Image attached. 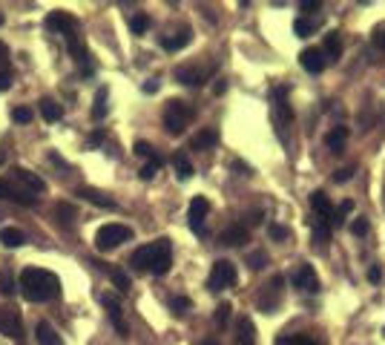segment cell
<instances>
[{
    "label": "cell",
    "instance_id": "obj_1",
    "mask_svg": "<svg viewBox=\"0 0 385 345\" xmlns=\"http://www.w3.org/2000/svg\"><path fill=\"white\" fill-rule=\"evenodd\" d=\"M17 288L23 299H29V302H50V299L61 293V279L46 268H23Z\"/></svg>",
    "mask_w": 385,
    "mask_h": 345
},
{
    "label": "cell",
    "instance_id": "obj_2",
    "mask_svg": "<svg viewBox=\"0 0 385 345\" xmlns=\"http://www.w3.org/2000/svg\"><path fill=\"white\" fill-rule=\"evenodd\" d=\"M130 265L133 270H150L156 276H164L173 265V245L170 239H156L150 245L138 247L133 256H130Z\"/></svg>",
    "mask_w": 385,
    "mask_h": 345
},
{
    "label": "cell",
    "instance_id": "obj_3",
    "mask_svg": "<svg viewBox=\"0 0 385 345\" xmlns=\"http://www.w3.org/2000/svg\"><path fill=\"white\" fill-rule=\"evenodd\" d=\"M192 118H196V109H192L190 104H184L179 98L167 101V107H164V127H167L170 135H181Z\"/></svg>",
    "mask_w": 385,
    "mask_h": 345
},
{
    "label": "cell",
    "instance_id": "obj_4",
    "mask_svg": "<svg viewBox=\"0 0 385 345\" xmlns=\"http://www.w3.org/2000/svg\"><path fill=\"white\" fill-rule=\"evenodd\" d=\"M133 239V230L127 224H104L98 227V233H95V247L98 250H115L118 245H124Z\"/></svg>",
    "mask_w": 385,
    "mask_h": 345
},
{
    "label": "cell",
    "instance_id": "obj_5",
    "mask_svg": "<svg viewBox=\"0 0 385 345\" xmlns=\"http://www.w3.org/2000/svg\"><path fill=\"white\" fill-rule=\"evenodd\" d=\"M236 282V265L227 262V259H219V262H213L210 268V276H207V288L216 293V291H225Z\"/></svg>",
    "mask_w": 385,
    "mask_h": 345
},
{
    "label": "cell",
    "instance_id": "obj_6",
    "mask_svg": "<svg viewBox=\"0 0 385 345\" xmlns=\"http://www.w3.org/2000/svg\"><path fill=\"white\" fill-rule=\"evenodd\" d=\"M9 181H15L17 187H23V190L32 193V196H38V193H43V190H46V181H43L38 173L27 170V167H12Z\"/></svg>",
    "mask_w": 385,
    "mask_h": 345
},
{
    "label": "cell",
    "instance_id": "obj_7",
    "mask_svg": "<svg viewBox=\"0 0 385 345\" xmlns=\"http://www.w3.org/2000/svg\"><path fill=\"white\" fill-rule=\"evenodd\" d=\"M282 285H285V276L282 273H276L273 279L264 285V291L259 293V308L264 311V314H273L276 308H279V299H282Z\"/></svg>",
    "mask_w": 385,
    "mask_h": 345
},
{
    "label": "cell",
    "instance_id": "obj_8",
    "mask_svg": "<svg viewBox=\"0 0 385 345\" xmlns=\"http://www.w3.org/2000/svg\"><path fill=\"white\" fill-rule=\"evenodd\" d=\"M0 334H6L15 342L27 339V334H23V319L15 308H0Z\"/></svg>",
    "mask_w": 385,
    "mask_h": 345
},
{
    "label": "cell",
    "instance_id": "obj_9",
    "mask_svg": "<svg viewBox=\"0 0 385 345\" xmlns=\"http://www.w3.org/2000/svg\"><path fill=\"white\" fill-rule=\"evenodd\" d=\"M210 213V201L204 196H196L190 201V210H187V222H190V230L196 236H204V219Z\"/></svg>",
    "mask_w": 385,
    "mask_h": 345
},
{
    "label": "cell",
    "instance_id": "obj_10",
    "mask_svg": "<svg viewBox=\"0 0 385 345\" xmlns=\"http://www.w3.org/2000/svg\"><path fill=\"white\" fill-rule=\"evenodd\" d=\"M43 26H46V32H61V35H78V20L72 17V15H66V12H50L46 15V20H43Z\"/></svg>",
    "mask_w": 385,
    "mask_h": 345
},
{
    "label": "cell",
    "instance_id": "obj_11",
    "mask_svg": "<svg viewBox=\"0 0 385 345\" xmlns=\"http://www.w3.org/2000/svg\"><path fill=\"white\" fill-rule=\"evenodd\" d=\"M291 282L299 288V291H305V293H319V276H317V268L314 265H299L296 270H294V276H291Z\"/></svg>",
    "mask_w": 385,
    "mask_h": 345
},
{
    "label": "cell",
    "instance_id": "obj_12",
    "mask_svg": "<svg viewBox=\"0 0 385 345\" xmlns=\"http://www.w3.org/2000/svg\"><path fill=\"white\" fill-rule=\"evenodd\" d=\"M0 199L15 201V204H23V207H35V204H38V196L27 193V190L17 187V184L9 181V178H0Z\"/></svg>",
    "mask_w": 385,
    "mask_h": 345
},
{
    "label": "cell",
    "instance_id": "obj_13",
    "mask_svg": "<svg viewBox=\"0 0 385 345\" xmlns=\"http://www.w3.org/2000/svg\"><path fill=\"white\" fill-rule=\"evenodd\" d=\"M101 305L107 308V316H110V322L115 325V331L121 334V337H127L130 334V328H127V322H124V314H121V302H118L115 296H101Z\"/></svg>",
    "mask_w": 385,
    "mask_h": 345
},
{
    "label": "cell",
    "instance_id": "obj_14",
    "mask_svg": "<svg viewBox=\"0 0 385 345\" xmlns=\"http://www.w3.org/2000/svg\"><path fill=\"white\" fill-rule=\"evenodd\" d=\"M310 207H314V219L333 224V204H331V199L322 190H317L314 196H310Z\"/></svg>",
    "mask_w": 385,
    "mask_h": 345
},
{
    "label": "cell",
    "instance_id": "obj_15",
    "mask_svg": "<svg viewBox=\"0 0 385 345\" xmlns=\"http://www.w3.org/2000/svg\"><path fill=\"white\" fill-rule=\"evenodd\" d=\"M299 63H302L305 72H310V75H319L322 69L328 66V61H325L322 49H305V52L299 55Z\"/></svg>",
    "mask_w": 385,
    "mask_h": 345
},
{
    "label": "cell",
    "instance_id": "obj_16",
    "mask_svg": "<svg viewBox=\"0 0 385 345\" xmlns=\"http://www.w3.org/2000/svg\"><path fill=\"white\" fill-rule=\"evenodd\" d=\"M236 345H256V325L250 316H242L236 322Z\"/></svg>",
    "mask_w": 385,
    "mask_h": 345
},
{
    "label": "cell",
    "instance_id": "obj_17",
    "mask_svg": "<svg viewBox=\"0 0 385 345\" xmlns=\"http://www.w3.org/2000/svg\"><path fill=\"white\" fill-rule=\"evenodd\" d=\"M204 78H207V75L202 72V69H196V66H179V69H176V81L184 84V86H202Z\"/></svg>",
    "mask_w": 385,
    "mask_h": 345
},
{
    "label": "cell",
    "instance_id": "obj_18",
    "mask_svg": "<svg viewBox=\"0 0 385 345\" xmlns=\"http://www.w3.org/2000/svg\"><path fill=\"white\" fill-rule=\"evenodd\" d=\"M219 242H222L225 247H242V245L248 242V227H242V224H233V227H227L225 233L219 236Z\"/></svg>",
    "mask_w": 385,
    "mask_h": 345
},
{
    "label": "cell",
    "instance_id": "obj_19",
    "mask_svg": "<svg viewBox=\"0 0 385 345\" xmlns=\"http://www.w3.org/2000/svg\"><path fill=\"white\" fill-rule=\"evenodd\" d=\"M348 141V127H331V132L325 135V144L331 153H342Z\"/></svg>",
    "mask_w": 385,
    "mask_h": 345
},
{
    "label": "cell",
    "instance_id": "obj_20",
    "mask_svg": "<svg viewBox=\"0 0 385 345\" xmlns=\"http://www.w3.org/2000/svg\"><path fill=\"white\" fill-rule=\"evenodd\" d=\"M190 29H181V32H176V35H164L161 38V46L167 52H179V49H184V46L190 43Z\"/></svg>",
    "mask_w": 385,
    "mask_h": 345
},
{
    "label": "cell",
    "instance_id": "obj_21",
    "mask_svg": "<svg viewBox=\"0 0 385 345\" xmlns=\"http://www.w3.org/2000/svg\"><path fill=\"white\" fill-rule=\"evenodd\" d=\"M319 26H322V20H319V17H296V20H294V32H296V38H310L314 32H319Z\"/></svg>",
    "mask_w": 385,
    "mask_h": 345
},
{
    "label": "cell",
    "instance_id": "obj_22",
    "mask_svg": "<svg viewBox=\"0 0 385 345\" xmlns=\"http://www.w3.org/2000/svg\"><path fill=\"white\" fill-rule=\"evenodd\" d=\"M322 55H325V61H340V55H342V38H340V32H331V35H325V49H322Z\"/></svg>",
    "mask_w": 385,
    "mask_h": 345
},
{
    "label": "cell",
    "instance_id": "obj_23",
    "mask_svg": "<svg viewBox=\"0 0 385 345\" xmlns=\"http://www.w3.org/2000/svg\"><path fill=\"white\" fill-rule=\"evenodd\" d=\"M78 196L86 199V201H92V204H98V207H107V210H112V207H115V201L107 193L95 190V187H78Z\"/></svg>",
    "mask_w": 385,
    "mask_h": 345
},
{
    "label": "cell",
    "instance_id": "obj_24",
    "mask_svg": "<svg viewBox=\"0 0 385 345\" xmlns=\"http://www.w3.org/2000/svg\"><path fill=\"white\" fill-rule=\"evenodd\" d=\"M216 144H219V132H216V130H202L199 135H192L190 150H210Z\"/></svg>",
    "mask_w": 385,
    "mask_h": 345
},
{
    "label": "cell",
    "instance_id": "obj_25",
    "mask_svg": "<svg viewBox=\"0 0 385 345\" xmlns=\"http://www.w3.org/2000/svg\"><path fill=\"white\" fill-rule=\"evenodd\" d=\"M107 98H110V89H107V86H101L98 92H95V104H92V118H95V121L107 118V112H110Z\"/></svg>",
    "mask_w": 385,
    "mask_h": 345
},
{
    "label": "cell",
    "instance_id": "obj_26",
    "mask_svg": "<svg viewBox=\"0 0 385 345\" xmlns=\"http://www.w3.org/2000/svg\"><path fill=\"white\" fill-rule=\"evenodd\" d=\"M35 337H38V342H40V345H61V337L55 334V328L50 325V322H38Z\"/></svg>",
    "mask_w": 385,
    "mask_h": 345
},
{
    "label": "cell",
    "instance_id": "obj_27",
    "mask_svg": "<svg viewBox=\"0 0 385 345\" xmlns=\"http://www.w3.org/2000/svg\"><path fill=\"white\" fill-rule=\"evenodd\" d=\"M273 104H276V112H279L282 121H291L294 118V109H291V104H287L285 89H273Z\"/></svg>",
    "mask_w": 385,
    "mask_h": 345
},
{
    "label": "cell",
    "instance_id": "obj_28",
    "mask_svg": "<svg viewBox=\"0 0 385 345\" xmlns=\"http://www.w3.org/2000/svg\"><path fill=\"white\" fill-rule=\"evenodd\" d=\"M40 115L46 121H61L63 118V107L58 101H52V98H43L40 101Z\"/></svg>",
    "mask_w": 385,
    "mask_h": 345
},
{
    "label": "cell",
    "instance_id": "obj_29",
    "mask_svg": "<svg viewBox=\"0 0 385 345\" xmlns=\"http://www.w3.org/2000/svg\"><path fill=\"white\" fill-rule=\"evenodd\" d=\"M0 242H3L6 247H20L23 242H27V236H23V230H17V227H3L0 230Z\"/></svg>",
    "mask_w": 385,
    "mask_h": 345
},
{
    "label": "cell",
    "instance_id": "obj_30",
    "mask_svg": "<svg viewBox=\"0 0 385 345\" xmlns=\"http://www.w3.org/2000/svg\"><path fill=\"white\" fill-rule=\"evenodd\" d=\"M173 167H176V176H179L181 181H187V178L192 176V164H190V158H187L184 153H176V155H173Z\"/></svg>",
    "mask_w": 385,
    "mask_h": 345
},
{
    "label": "cell",
    "instance_id": "obj_31",
    "mask_svg": "<svg viewBox=\"0 0 385 345\" xmlns=\"http://www.w3.org/2000/svg\"><path fill=\"white\" fill-rule=\"evenodd\" d=\"M110 279H112V285H115L118 291H121V293H127V291H130V285H133V282H130V276H127L124 270H118V268H112V270H110Z\"/></svg>",
    "mask_w": 385,
    "mask_h": 345
},
{
    "label": "cell",
    "instance_id": "obj_32",
    "mask_svg": "<svg viewBox=\"0 0 385 345\" xmlns=\"http://www.w3.org/2000/svg\"><path fill=\"white\" fill-rule=\"evenodd\" d=\"M135 155H141V158H150V161H164V158L156 153V147H153V144H147V141H135Z\"/></svg>",
    "mask_w": 385,
    "mask_h": 345
},
{
    "label": "cell",
    "instance_id": "obj_33",
    "mask_svg": "<svg viewBox=\"0 0 385 345\" xmlns=\"http://www.w3.org/2000/svg\"><path fill=\"white\" fill-rule=\"evenodd\" d=\"M351 210H354V201H351V199H345V201H342V204H340V207H336V210H333V227H340V224L345 222V216H348Z\"/></svg>",
    "mask_w": 385,
    "mask_h": 345
},
{
    "label": "cell",
    "instance_id": "obj_34",
    "mask_svg": "<svg viewBox=\"0 0 385 345\" xmlns=\"http://www.w3.org/2000/svg\"><path fill=\"white\" fill-rule=\"evenodd\" d=\"M17 288H15V279H12V273L9 270H0V293L3 296H12Z\"/></svg>",
    "mask_w": 385,
    "mask_h": 345
},
{
    "label": "cell",
    "instance_id": "obj_35",
    "mask_svg": "<svg viewBox=\"0 0 385 345\" xmlns=\"http://www.w3.org/2000/svg\"><path fill=\"white\" fill-rule=\"evenodd\" d=\"M264 265H268V253H264V250H256V253L248 256V268L250 270H262Z\"/></svg>",
    "mask_w": 385,
    "mask_h": 345
},
{
    "label": "cell",
    "instance_id": "obj_36",
    "mask_svg": "<svg viewBox=\"0 0 385 345\" xmlns=\"http://www.w3.org/2000/svg\"><path fill=\"white\" fill-rule=\"evenodd\" d=\"M147 26H150V17H147V15H135V17L130 20L133 35H144V32H147Z\"/></svg>",
    "mask_w": 385,
    "mask_h": 345
},
{
    "label": "cell",
    "instance_id": "obj_37",
    "mask_svg": "<svg viewBox=\"0 0 385 345\" xmlns=\"http://www.w3.org/2000/svg\"><path fill=\"white\" fill-rule=\"evenodd\" d=\"M213 319H216V325H219V328H225V325H227V319H230V302H222L219 308H216Z\"/></svg>",
    "mask_w": 385,
    "mask_h": 345
},
{
    "label": "cell",
    "instance_id": "obj_38",
    "mask_svg": "<svg viewBox=\"0 0 385 345\" xmlns=\"http://www.w3.org/2000/svg\"><path fill=\"white\" fill-rule=\"evenodd\" d=\"M12 121H15V124H29V121H32V109H29V107L12 109Z\"/></svg>",
    "mask_w": 385,
    "mask_h": 345
},
{
    "label": "cell",
    "instance_id": "obj_39",
    "mask_svg": "<svg viewBox=\"0 0 385 345\" xmlns=\"http://www.w3.org/2000/svg\"><path fill=\"white\" fill-rule=\"evenodd\" d=\"M161 164H164V161H147V164H144V167L138 170V176H141L144 181H150V178L158 173V167H161Z\"/></svg>",
    "mask_w": 385,
    "mask_h": 345
},
{
    "label": "cell",
    "instance_id": "obj_40",
    "mask_svg": "<svg viewBox=\"0 0 385 345\" xmlns=\"http://www.w3.org/2000/svg\"><path fill=\"white\" fill-rule=\"evenodd\" d=\"M170 308H173V314L181 316L184 311H190V299H187V296H173V299H170Z\"/></svg>",
    "mask_w": 385,
    "mask_h": 345
},
{
    "label": "cell",
    "instance_id": "obj_41",
    "mask_svg": "<svg viewBox=\"0 0 385 345\" xmlns=\"http://www.w3.org/2000/svg\"><path fill=\"white\" fill-rule=\"evenodd\" d=\"M58 216H61V222H63V224H69L72 219H75V207L66 204V201H61V204H58Z\"/></svg>",
    "mask_w": 385,
    "mask_h": 345
},
{
    "label": "cell",
    "instance_id": "obj_42",
    "mask_svg": "<svg viewBox=\"0 0 385 345\" xmlns=\"http://www.w3.org/2000/svg\"><path fill=\"white\" fill-rule=\"evenodd\" d=\"M368 219H354V224H351V230H354V236H365L368 233Z\"/></svg>",
    "mask_w": 385,
    "mask_h": 345
},
{
    "label": "cell",
    "instance_id": "obj_43",
    "mask_svg": "<svg viewBox=\"0 0 385 345\" xmlns=\"http://www.w3.org/2000/svg\"><path fill=\"white\" fill-rule=\"evenodd\" d=\"M299 342H302V337H294V334H279L273 345H299Z\"/></svg>",
    "mask_w": 385,
    "mask_h": 345
},
{
    "label": "cell",
    "instance_id": "obj_44",
    "mask_svg": "<svg viewBox=\"0 0 385 345\" xmlns=\"http://www.w3.org/2000/svg\"><path fill=\"white\" fill-rule=\"evenodd\" d=\"M9 69V49H6V43H0V72H6Z\"/></svg>",
    "mask_w": 385,
    "mask_h": 345
},
{
    "label": "cell",
    "instance_id": "obj_45",
    "mask_svg": "<svg viewBox=\"0 0 385 345\" xmlns=\"http://www.w3.org/2000/svg\"><path fill=\"white\" fill-rule=\"evenodd\" d=\"M271 236L279 239V242H285V239H287V227H282V224H271Z\"/></svg>",
    "mask_w": 385,
    "mask_h": 345
},
{
    "label": "cell",
    "instance_id": "obj_46",
    "mask_svg": "<svg viewBox=\"0 0 385 345\" xmlns=\"http://www.w3.org/2000/svg\"><path fill=\"white\" fill-rule=\"evenodd\" d=\"M12 86V72L6 69V72H0V92H6Z\"/></svg>",
    "mask_w": 385,
    "mask_h": 345
},
{
    "label": "cell",
    "instance_id": "obj_47",
    "mask_svg": "<svg viewBox=\"0 0 385 345\" xmlns=\"http://www.w3.org/2000/svg\"><path fill=\"white\" fill-rule=\"evenodd\" d=\"M374 46H377V49H382V52H385V29L374 32Z\"/></svg>",
    "mask_w": 385,
    "mask_h": 345
},
{
    "label": "cell",
    "instance_id": "obj_48",
    "mask_svg": "<svg viewBox=\"0 0 385 345\" xmlns=\"http://www.w3.org/2000/svg\"><path fill=\"white\" fill-rule=\"evenodd\" d=\"M317 9H322L319 0H305V3H302V12H317Z\"/></svg>",
    "mask_w": 385,
    "mask_h": 345
},
{
    "label": "cell",
    "instance_id": "obj_49",
    "mask_svg": "<svg viewBox=\"0 0 385 345\" xmlns=\"http://www.w3.org/2000/svg\"><path fill=\"white\" fill-rule=\"evenodd\" d=\"M351 176H354V167H345V170H340V173H336L333 178H336V181H340V184H342V181H348Z\"/></svg>",
    "mask_w": 385,
    "mask_h": 345
},
{
    "label": "cell",
    "instance_id": "obj_50",
    "mask_svg": "<svg viewBox=\"0 0 385 345\" xmlns=\"http://www.w3.org/2000/svg\"><path fill=\"white\" fill-rule=\"evenodd\" d=\"M368 279H371V282H379V279H382V268H379V265H374V268L368 270Z\"/></svg>",
    "mask_w": 385,
    "mask_h": 345
},
{
    "label": "cell",
    "instance_id": "obj_51",
    "mask_svg": "<svg viewBox=\"0 0 385 345\" xmlns=\"http://www.w3.org/2000/svg\"><path fill=\"white\" fill-rule=\"evenodd\" d=\"M158 89V84L156 81H150V84H144V92H156Z\"/></svg>",
    "mask_w": 385,
    "mask_h": 345
},
{
    "label": "cell",
    "instance_id": "obj_52",
    "mask_svg": "<svg viewBox=\"0 0 385 345\" xmlns=\"http://www.w3.org/2000/svg\"><path fill=\"white\" fill-rule=\"evenodd\" d=\"M299 345H319V342H317V339H310V337H302V342H299Z\"/></svg>",
    "mask_w": 385,
    "mask_h": 345
},
{
    "label": "cell",
    "instance_id": "obj_53",
    "mask_svg": "<svg viewBox=\"0 0 385 345\" xmlns=\"http://www.w3.org/2000/svg\"><path fill=\"white\" fill-rule=\"evenodd\" d=\"M3 161H6V153H3V150H0V164H3Z\"/></svg>",
    "mask_w": 385,
    "mask_h": 345
},
{
    "label": "cell",
    "instance_id": "obj_54",
    "mask_svg": "<svg viewBox=\"0 0 385 345\" xmlns=\"http://www.w3.org/2000/svg\"><path fill=\"white\" fill-rule=\"evenodd\" d=\"M204 345H219V342H213V339H207V342H204Z\"/></svg>",
    "mask_w": 385,
    "mask_h": 345
},
{
    "label": "cell",
    "instance_id": "obj_55",
    "mask_svg": "<svg viewBox=\"0 0 385 345\" xmlns=\"http://www.w3.org/2000/svg\"><path fill=\"white\" fill-rule=\"evenodd\" d=\"M0 26H3V15H0Z\"/></svg>",
    "mask_w": 385,
    "mask_h": 345
}]
</instances>
